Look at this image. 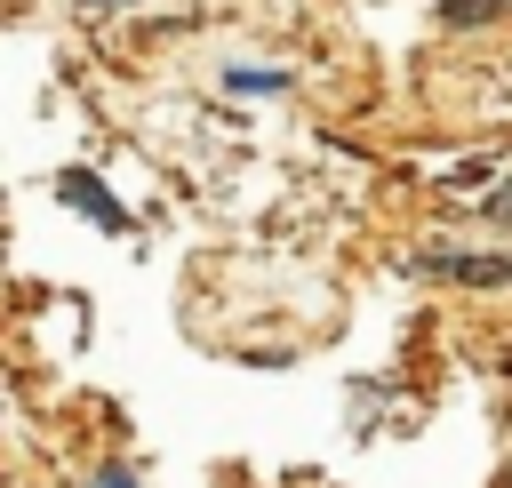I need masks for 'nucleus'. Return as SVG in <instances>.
<instances>
[{"mask_svg": "<svg viewBox=\"0 0 512 488\" xmlns=\"http://www.w3.org/2000/svg\"><path fill=\"white\" fill-rule=\"evenodd\" d=\"M440 16H448V24H488V16H496V0H448Z\"/></svg>", "mask_w": 512, "mask_h": 488, "instance_id": "obj_2", "label": "nucleus"}, {"mask_svg": "<svg viewBox=\"0 0 512 488\" xmlns=\"http://www.w3.org/2000/svg\"><path fill=\"white\" fill-rule=\"evenodd\" d=\"M56 200H72V208H80L88 224H104V232H120V224H128V216H120V200H112L96 176H80V168H64V176H56Z\"/></svg>", "mask_w": 512, "mask_h": 488, "instance_id": "obj_1", "label": "nucleus"}, {"mask_svg": "<svg viewBox=\"0 0 512 488\" xmlns=\"http://www.w3.org/2000/svg\"><path fill=\"white\" fill-rule=\"evenodd\" d=\"M232 88H240V96H248V88H288V72H248V64H240V72H232Z\"/></svg>", "mask_w": 512, "mask_h": 488, "instance_id": "obj_3", "label": "nucleus"}, {"mask_svg": "<svg viewBox=\"0 0 512 488\" xmlns=\"http://www.w3.org/2000/svg\"><path fill=\"white\" fill-rule=\"evenodd\" d=\"M96 488H136V472H120V464H112V472H96Z\"/></svg>", "mask_w": 512, "mask_h": 488, "instance_id": "obj_4", "label": "nucleus"}]
</instances>
